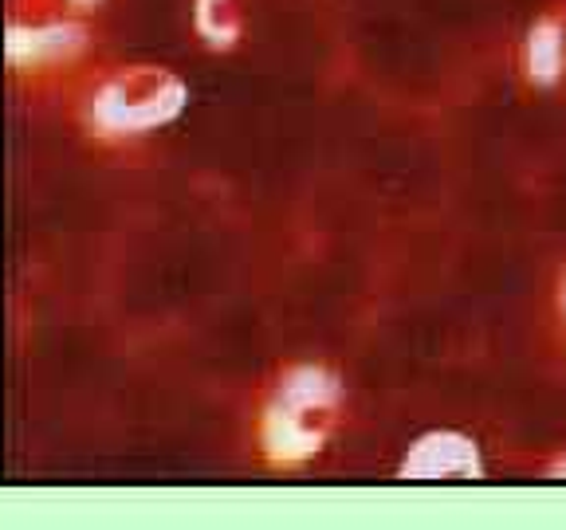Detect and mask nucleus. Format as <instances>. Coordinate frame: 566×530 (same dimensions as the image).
Segmentation results:
<instances>
[{
	"mask_svg": "<svg viewBox=\"0 0 566 530\" xmlns=\"http://www.w3.org/2000/svg\"><path fill=\"white\" fill-rule=\"evenodd\" d=\"M343 405V389L318 365H300L280 381L264 409L260 444L272 464H303L327 444L331 424Z\"/></svg>",
	"mask_w": 566,
	"mask_h": 530,
	"instance_id": "1",
	"label": "nucleus"
},
{
	"mask_svg": "<svg viewBox=\"0 0 566 530\" xmlns=\"http://www.w3.org/2000/svg\"><path fill=\"white\" fill-rule=\"evenodd\" d=\"M189 91L166 71H130L91 95L87 123L103 138H138L174 123L186 110Z\"/></svg>",
	"mask_w": 566,
	"mask_h": 530,
	"instance_id": "2",
	"label": "nucleus"
},
{
	"mask_svg": "<svg viewBox=\"0 0 566 530\" xmlns=\"http://www.w3.org/2000/svg\"><path fill=\"white\" fill-rule=\"evenodd\" d=\"M83 44L80 24H44V28H9L4 35V52L12 63H48L63 60Z\"/></svg>",
	"mask_w": 566,
	"mask_h": 530,
	"instance_id": "3",
	"label": "nucleus"
},
{
	"mask_svg": "<svg viewBox=\"0 0 566 530\" xmlns=\"http://www.w3.org/2000/svg\"><path fill=\"white\" fill-rule=\"evenodd\" d=\"M523 67L535 87H555L566 75V24L555 17L539 20L523 44Z\"/></svg>",
	"mask_w": 566,
	"mask_h": 530,
	"instance_id": "4",
	"label": "nucleus"
},
{
	"mask_svg": "<svg viewBox=\"0 0 566 530\" xmlns=\"http://www.w3.org/2000/svg\"><path fill=\"white\" fill-rule=\"evenodd\" d=\"M406 468L421 471V476H437V471H444V476L476 471V448H472L469 441H460V436L441 433V436H433V441L417 444L413 459H409Z\"/></svg>",
	"mask_w": 566,
	"mask_h": 530,
	"instance_id": "5",
	"label": "nucleus"
},
{
	"mask_svg": "<svg viewBox=\"0 0 566 530\" xmlns=\"http://www.w3.org/2000/svg\"><path fill=\"white\" fill-rule=\"evenodd\" d=\"M193 24L209 47H232L240 35V20L232 12V0H197Z\"/></svg>",
	"mask_w": 566,
	"mask_h": 530,
	"instance_id": "6",
	"label": "nucleus"
},
{
	"mask_svg": "<svg viewBox=\"0 0 566 530\" xmlns=\"http://www.w3.org/2000/svg\"><path fill=\"white\" fill-rule=\"evenodd\" d=\"M563 315H566V283H563Z\"/></svg>",
	"mask_w": 566,
	"mask_h": 530,
	"instance_id": "7",
	"label": "nucleus"
},
{
	"mask_svg": "<svg viewBox=\"0 0 566 530\" xmlns=\"http://www.w3.org/2000/svg\"><path fill=\"white\" fill-rule=\"evenodd\" d=\"M75 4H98V0H75Z\"/></svg>",
	"mask_w": 566,
	"mask_h": 530,
	"instance_id": "8",
	"label": "nucleus"
}]
</instances>
